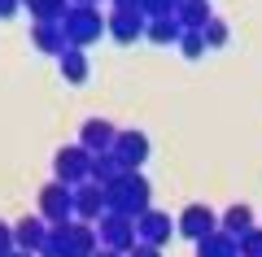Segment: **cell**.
Here are the masks:
<instances>
[{
  "label": "cell",
  "mask_w": 262,
  "mask_h": 257,
  "mask_svg": "<svg viewBox=\"0 0 262 257\" xmlns=\"http://www.w3.org/2000/svg\"><path fill=\"white\" fill-rule=\"evenodd\" d=\"M110 201L118 205L122 214H136V209H144V201H149V188H144L140 175H122V179L110 183Z\"/></svg>",
  "instance_id": "obj_1"
},
{
  "label": "cell",
  "mask_w": 262,
  "mask_h": 257,
  "mask_svg": "<svg viewBox=\"0 0 262 257\" xmlns=\"http://www.w3.org/2000/svg\"><path fill=\"white\" fill-rule=\"evenodd\" d=\"M101 236H105V244H110L114 253H122V248H131V240H136V222H131L127 214L101 218Z\"/></svg>",
  "instance_id": "obj_2"
},
{
  "label": "cell",
  "mask_w": 262,
  "mask_h": 257,
  "mask_svg": "<svg viewBox=\"0 0 262 257\" xmlns=\"http://www.w3.org/2000/svg\"><path fill=\"white\" fill-rule=\"evenodd\" d=\"M179 231H184L188 240H196V244H201L206 236H214V214H210L206 205H188L184 218H179Z\"/></svg>",
  "instance_id": "obj_3"
},
{
  "label": "cell",
  "mask_w": 262,
  "mask_h": 257,
  "mask_svg": "<svg viewBox=\"0 0 262 257\" xmlns=\"http://www.w3.org/2000/svg\"><path fill=\"white\" fill-rule=\"evenodd\" d=\"M66 31H70V39H75V44H88V39L101 31V18H96V13H88V5H83V9H75L70 18H66Z\"/></svg>",
  "instance_id": "obj_4"
},
{
  "label": "cell",
  "mask_w": 262,
  "mask_h": 257,
  "mask_svg": "<svg viewBox=\"0 0 262 257\" xmlns=\"http://www.w3.org/2000/svg\"><path fill=\"white\" fill-rule=\"evenodd\" d=\"M114 144H118V161H122V166H140V161H144V153H149V139L136 135V131L118 135Z\"/></svg>",
  "instance_id": "obj_5"
},
{
  "label": "cell",
  "mask_w": 262,
  "mask_h": 257,
  "mask_svg": "<svg viewBox=\"0 0 262 257\" xmlns=\"http://www.w3.org/2000/svg\"><path fill=\"white\" fill-rule=\"evenodd\" d=\"M136 227H140V236H144V244H153V248H158L162 240L170 236V222L162 218V214H140V218H136Z\"/></svg>",
  "instance_id": "obj_6"
},
{
  "label": "cell",
  "mask_w": 262,
  "mask_h": 257,
  "mask_svg": "<svg viewBox=\"0 0 262 257\" xmlns=\"http://www.w3.org/2000/svg\"><path fill=\"white\" fill-rule=\"evenodd\" d=\"M236 253H241V244L232 236H206L196 244V257H236Z\"/></svg>",
  "instance_id": "obj_7"
},
{
  "label": "cell",
  "mask_w": 262,
  "mask_h": 257,
  "mask_svg": "<svg viewBox=\"0 0 262 257\" xmlns=\"http://www.w3.org/2000/svg\"><path fill=\"white\" fill-rule=\"evenodd\" d=\"M179 27H188V31H196V27H206L210 22V5L206 0H184V5H179Z\"/></svg>",
  "instance_id": "obj_8"
},
{
  "label": "cell",
  "mask_w": 262,
  "mask_h": 257,
  "mask_svg": "<svg viewBox=\"0 0 262 257\" xmlns=\"http://www.w3.org/2000/svg\"><path fill=\"white\" fill-rule=\"evenodd\" d=\"M110 27H114L118 39H131V35H140V13H136V9H118Z\"/></svg>",
  "instance_id": "obj_9"
},
{
  "label": "cell",
  "mask_w": 262,
  "mask_h": 257,
  "mask_svg": "<svg viewBox=\"0 0 262 257\" xmlns=\"http://www.w3.org/2000/svg\"><path fill=\"white\" fill-rule=\"evenodd\" d=\"M114 139H118V135H114L105 122H88V127H83V144H88V148H101V153H105Z\"/></svg>",
  "instance_id": "obj_10"
},
{
  "label": "cell",
  "mask_w": 262,
  "mask_h": 257,
  "mask_svg": "<svg viewBox=\"0 0 262 257\" xmlns=\"http://www.w3.org/2000/svg\"><path fill=\"white\" fill-rule=\"evenodd\" d=\"M223 227H227V236H249V209L245 205H236V209H227V218H223Z\"/></svg>",
  "instance_id": "obj_11"
},
{
  "label": "cell",
  "mask_w": 262,
  "mask_h": 257,
  "mask_svg": "<svg viewBox=\"0 0 262 257\" xmlns=\"http://www.w3.org/2000/svg\"><path fill=\"white\" fill-rule=\"evenodd\" d=\"M57 170H61L66 179H79L88 170V161H83V153H61V157H57Z\"/></svg>",
  "instance_id": "obj_12"
},
{
  "label": "cell",
  "mask_w": 262,
  "mask_h": 257,
  "mask_svg": "<svg viewBox=\"0 0 262 257\" xmlns=\"http://www.w3.org/2000/svg\"><path fill=\"white\" fill-rule=\"evenodd\" d=\"M149 35L158 39V44H170V39L179 35V22H175V18H158V22L149 27Z\"/></svg>",
  "instance_id": "obj_13"
},
{
  "label": "cell",
  "mask_w": 262,
  "mask_h": 257,
  "mask_svg": "<svg viewBox=\"0 0 262 257\" xmlns=\"http://www.w3.org/2000/svg\"><path fill=\"white\" fill-rule=\"evenodd\" d=\"M44 209L48 214H66L70 209V192H66V188H53V192L44 196Z\"/></svg>",
  "instance_id": "obj_14"
},
{
  "label": "cell",
  "mask_w": 262,
  "mask_h": 257,
  "mask_svg": "<svg viewBox=\"0 0 262 257\" xmlns=\"http://www.w3.org/2000/svg\"><path fill=\"white\" fill-rule=\"evenodd\" d=\"M241 253L245 257H262V231H249V236L241 240Z\"/></svg>",
  "instance_id": "obj_15"
},
{
  "label": "cell",
  "mask_w": 262,
  "mask_h": 257,
  "mask_svg": "<svg viewBox=\"0 0 262 257\" xmlns=\"http://www.w3.org/2000/svg\"><path fill=\"white\" fill-rule=\"evenodd\" d=\"M61 65H66V74H70L75 83L83 79V57H79V53H66V57H61Z\"/></svg>",
  "instance_id": "obj_16"
},
{
  "label": "cell",
  "mask_w": 262,
  "mask_h": 257,
  "mask_svg": "<svg viewBox=\"0 0 262 257\" xmlns=\"http://www.w3.org/2000/svg\"><path fill=\"white\" fill-rule=\"evenodd\" d=\"M96 205H101V192H96V188H83V192H79V209L96 214Z\"/></svg>",
  "instance_id": "obj_17"
},
{
  "label": "cell",
  "mask_w": 262,
  "mask_h": 257,
  "mask_svg": "<svg viewBox=\"0 0 262 257\" xmlns=\"http://www.w3.org/2000/svg\"><path fill=\"white\" fill-rule=\"evenodd\" d=\"M144 5H149L153 13H162V18H170V13H175L179 5H184V0H144Z\"/></svg>",
  "instance_id": "obj_18"
},
{
  "label": "cell",
  "mask_w": 262,
  "mask_h": 257,
  "mask_svg": "<svg viewBox=\"0 0 262 257\" xmlns=\"http://www.w3.org/2000/svg\"><path fill=\"white\" fill-rule=\"evenodd\" d=\"M201 35H206L210 44H223V39H227V27H223V22H206V31H201Z\"/></svg>",
  "instance_id": "obj_19"
},
{
  "label": "cell",
  "mask_w": 262,
  "mask_h": 257,
  "mask_svg": "<svg viewBox=\"0 0 262 257\" xmlns=\"http://www.w3.org/2000/svg\"><path fill=\"white\" fill-rule=\"evenodd\" d=\"M92 175H114V161H110V157H101V161H92Z\"/></svg>",
  "instance_id": "obj_20"
},
{
  "label": "cell",
  "mask_w": 262,
  "mask_h": 257,
  "mask_svg": "<svg viewBox=\"0 0 262 257\" xmlns=\"http://www.w3.org/2000/svg\"><path fill=\"white\" fill-rule=\"evenodd\" d=\"M131 257H162V253H158V248H153V244H140V248H136V253H131Z\"/></svg>",
  "instance_id": "obj_21"
},
{
  "label": "cell",
  "mask_w": 262,
  "mask_h": 257,
  "mask_svg": "<svg viewBox=\"0 0 262 257\" xmlns=\"http://www.w3.org/2000/svg\"><path fill=\"white\" fill-rule=\"evenodd\" d=\"M92 257H118V253H114V248H101V253H92Z\"/></svg>",
  "instance_id": "obj_22"
},
{
  "label": "cell",
  "mask_w": 262,
  "mask_h": 257,
  "mask_svg": "<svg viewBox=\"0 0 262 257\" xmlns=\"http://www.w3.org/2000/svg\"><path fill=\"white\" fill-rule=\"evenodd\" d=\"M83 5H92V0H83Z\"/></svg>",
  "instance_id": "obj_23"
}]
</instances>
